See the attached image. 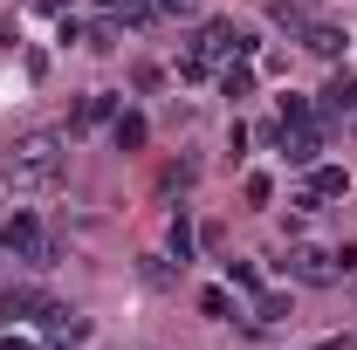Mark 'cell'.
Instances as JSON below:
<instances>
[{
  "label": "cell",
  "instance_id": "5b68a950",
  "mask_svg": "<svg viewBox=\"0 0 357 350\" xmlns=\"http://www.w3.org/2000/svg\"><path fill=\"white\" fill-rule=\"evenodd\" d=\"M282 268H289L303 289H330V282H337V254H323V248H289Z\"/></svg>",
  "mask_w": 357,
  "mask_h": 350
},
{
  "label": "cell",
  "instance_id": "9c48e42d",
  "mask_svg": "<svg viewBox=\"0 0 357 350\" xmlns=\"http://www.w3.org/2000/svg\"><path fill=\"white\" fill-rule=\"evenodd\" d=\"M144 137H151V124H144L137 110H117V117H110V144H117V151H144Z\"/></svg>",
  "mask_w": 357,
  "mask_h": 350
},
{
  "label": "cell",
  "instance_id": "44dd1931",
  "mask_svg": "<svg viewBox=\"0 0 357 350\" xmlns=\"http://www.w3.org/2000/svg\"><path fill=\"white\" fill-rule=\"evenodd\" d=\"M83 48H96V55H110V48H117V28H110V21H96V28H83Z\"/></svg>",
  "mask_w": 357,
  "mask_h": 350
},
{
  "label": "cell",
  "instance_id": "30bf717a",
  "mask_svg": "<svg viewBox=\"0 0 357 350\" xmlns=\"http://www.w3.org/2000/svg\"><path fill=\"white\" fill-rule=\"evenodd\" d=\"M192 248H199V234H192V220H185V206H178V213H172V227H165V254L185 268V261H192Z\"/></svg>",
  "mask_w": 357,
  "mask_h": 350
},
{
  "label": "cell",
  "instance_id": "6da1fadb",
  "mask_svg": "<svg viewBox=\"0 0 357 350\" xmlns=\"http://www.w3.org/2000/svg\"><path fill=\"white\" fill-rule=\"evenodd\" d=\"M0 178L14 192H55L62 185V131H21L0 158Z\"/></svg>",
  "mask_w": 357,
  "mask_h": 350
},
{
  "label": "cell",
  "instance_id": "5bb4252c",
  "mask_svg": "<svg viewBox=\"0 0 357 350\" xmlns=\"http://www.w3.org/2000/svg\"><path fill=\"white\" fill-rule=\"evenodd\" d=\"M227 289H241V296H261L268 282H261V268H255V261H227Z\"/></svg>",
  "mask_w": 357,
  "mask_h": 350
},
{
  "label": "cell",
  "instance_id": "4fadbf2b",
  "mask_svg": "<svg viewBox=\"0 0 357 350\" xmlns=\"http://www.w3.org/2000/svg\"><path fill=\"white\" fill-rule=\"evenodd\" d=\"M220 96H255V62H220Z\"/></svg>",
  "mask_w": 357,
  "mask_h": 350
},
{
  "label": "cell",
  "instance_id": "484cf974",
  "mask_svg": "<svg viewBox=\"0 0 357 350\" xmlns=\"http://www.w3.org/2000/svg\"><path fill=\"white\" fill-rule=\"evenodd\" d=\"M0 350H35V344H28V337H7V344H0Z\"/></svg>",
  "mask_w": 357,
  "mask_h": 350
},
{
  "label": "cell",
  "instance_id": "ac0fdd59",
  "mask_svg": "<svg viewBox=\"0 0 357 350\" xmlns=\"http://www.w3.org/2000/svg\"><path fill=\"white\" fill-rule=\"evenodd\" d=\"M268 21H275V28H289V35H296V28H303V21H310V14H303V7H289V0H268Z\"/></svg>",
  "mask_w": 357,
  "mask_h": 350
},
{
  "label": "cell",
  "instance_id": "52a82bcc",
  "mask_svg": "<svg viewBox=\"0 0 357 350\" xmlns=\"http://www.w3.org/2000/svg\"><path fill=\"white\" fill-rule=\"evenodd\" d=\"M296 42L310 48V55H323V62H337V55L351 48V35H344L337 21H303V28H296Z\"/></svg>",
  "mask_w": 357,
  "mask_h": 350
},
{
  "label": "cell",
  "instance_id": "9a60e30c",
  "mask_svg": "<svg viewBox=\"0 0 357 350\" xmlns=\"http://www.w3.org/2000/svg\"><path fill=\"white\" fill-rule=\"evenodd\" d=\"M199 316L227 323V316H234V296H227V289H199Z\"/></svg>",
  "mask_w": 357,
  "mask_h": 350
},
{
  "label": "cell",
  "instance_id": "7c38bea8",
  "mask_svg": "<svg viewBox=\"0 0 357 350\" xmlns=\"http://www.w3.org/2000/svg\"><path fill=\"white\" fill-rule=\"evenodd\" d=\"M310 192L316 199H344L351 192V172L344 165H310Z\"/></svg>",
  "mask_w": 357,
  "mask_h": 350
},
{
  "label": "cell",
  "instance_id": "d4e9b609",
  "mask_svg": "<svg viewBox=\"0 0 357 350\" xmlns=\"http://www.w3.org/2000/svg\"><path fill=\"white\" fill-rule=\"evenodd\" d=\"M42 350H76V337H48V344Z\"/></svg>",
  "mask_w": 357,
  "mask_h": 350
},
{
  "label": "cell",
  "instance_id": "7402d4cb",
  "mask_svg": "<svg viewBox=\"0 0 357 350\" xmlns=\"http://www.w3.org/2000/svg\"><path fill=\"white\" fill-rule=\"evenodd\" d=\"M144 282L165 289V282H172V254H151V261H144Z\"/></svg>",
  "mask_w": 357,
  "mask_h": 350
},
{
  "label": "cell",
  "instance_id": "cb8c5ba5",
  "mask_svg": "<svg viewBox=\"0 0 357 350\" xmlns=\"http://www.w3.org/2000/svg\"><path fill=\"white\" fill-rule=\"evenodd\" d=\"M310 350H351V337H323V344H310Z\"/></svg>",
  "mask_w": 357,
  "mask_h": 350
},
{
  "label": "cell",
  "instance_id": "7a4b0ae2",
  "mask_svg": "<svg viewBox=\"0 0 357 350\" xmlns=\"http://www.w3.org/2000/svg\"><path fill=\"white\" fill-rule=\"evenodd\" d=\"M0 248L14 254V261H35V268H55V234H48L35 213H7V227H0Z\"/></svg>",
  "mask_w": 357,
  "mask_h": 350
},
{
  "label": "cell",
  "instance_id": "ba28073f",
  "mask_svg": "<svg viewBox=\"0 0 357 350\" xmlns=\"http://www.w3.org/2000/svg\"><path fill=\"white\" fill-rule=\"evenodd\" d=\"M42 289H0V323H28V316H42Z\"/></svg>",
  "mask_w": 357,
  "mask_h": 350
},
{
  "label": "cell",
  "instance_id": "8992f818",
  "mask_svg": "<svg viewBox=\"0 0 357 350\" xmlns=\"http://www.w3.org/2000/svg\"><path fill=\"white\" fill-rule=\"evenodd\" d=\"M323 117H330V124H357V76L351 69H337V76L323 83Z\"/></svg>",
  "mask_w": 357,
  "mask_h": 350
},
{
  "label": "cell",
  "instance_id": "603a6c76",
  "mask_svg": "<svg viewBox=\"0 0 357 350\" xmlns=\"http://www.w3.org/2000/svg\"><path fill=\"white\" fill-rule=\"evenodd\" d=\"M35 14H42V21H62V14H69V0H35Z\"/></svg>",
  "mask_w": 357,
  "mask_h": 350
},
{
  "label": "cell",
  "instance_id": "8fae6325",
  "mask_svg": "<svg viewBox=\"0 0 357 350\" xmlns=\"http://www.w3.org/2000/svg\"><path fill=\"white\" fill-rule=\"evenodd\" d=\"M110 117H117V96H110V89H96V96H83V103H76V117H69V124H76V131H89V124H110Z\"/></svg>",
  "mask_w": 357,
  "mask_h": 350
},
{
  "label": "cell",
  "instance_id": "e0dca14e",
  "mask_svg": "<svg viewBox=\"0 0 357 350\" xmlns=\"http://www.w3.org/2000/svg\"><path fill=\"white\" fill-rule=\"evenodd\" d=\"M241 192H248V206H268V199H275V178H268V172H248V178H241Z\"/></svg>",
  "mask_w": 357,
  "mask_h": 350
},
{
  "label": "cell",
  "instance_id": "ffe728a7",
  "mask_svg": "<svg viewBox=\"0 0 357 350\" xmlns=\"http://www.w3.org/2000/svg\"><path fill=\"white\" fill-rule=\"evenodd\" d=\"M316 117V103L310 96H296V89H289V96H282V124H310Z\"/></svg>",
  "mask_w": 357,
  "mask_h": 350
},
{
  "label": "cell",
  "instance_id": "d6986e66",
  "mask_svg": "<svg viewBox=\"0 0 357 350\" xmlns=\"http://www.w3.org/2000/svg\"><path fill=\"white\" fill-rule=\"evenodd\" d=\"M178 76H185V83H206V76H213V62H206L199 48H185V55H178Z\"/></svg>",
  "mask_w": 357,
  "mask_h": 350
},
{
  "label": "cell",
  "instance_id": "2e32d148",
  "mask_svg": "<svg viewBox=\"0 0 357 350\" xmlns=\"http://www.w3.org/2000/svg\"><path fill=\"white\" fill-rule=\"evenodd\" d=\"M255 316H261V323H289V296L261 289V296H255Z\"/></svg>",
  "mask_w": 357,
  "mask_h": 350
},
{
  "label": "cell",
  "instance_id": "3957f363",
  "mask_svg": "<svg viewBox=\"0 0 357 350\" xmlns=\"http://www.w3.org/2000/svg\"><path fill=\"white\" fill-rule=\"evenodd\" d=\"M192 48H199L206 62H248V55H255V35H248L241 21H206Z\"/></svg>",
  "mask_w": 357,
  "mask_h": 350
},
{
  "label": "cell",
  "instance_id": "277c9868",
  "mask_svg": "<svg viewBox=\"0 0 357 350\" xmlns=\"http://www.w3.org/2000/svg\"><path fill=\"white\" fill-rule=\"evenodd\" d=\"M323 144H330V131H323V117H310V124H282V158H289L296 172H310V165H323Z\"/></svg>",
  "mask_w": 357,
  "mask_h": 350
}]
</instances>
